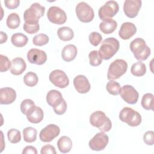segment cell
Listing matches in <instances>:
<instances>
[{
    "instance_id": "cell-39",
    "label": "cell",
    "mask_w": 154,
    "mask_h": 154,
    "mask_svg": "<svg viewBox=\"0 0 154 154\" xmlns=\"http://www.w3.org/2000/svg\"><path fill=\"white\" fill-rule=\"evenodd\" d=\"M23 29L28 34H32L36 33L40 29L39 24H27L24 23L23 26Z\"/></svg>"
},
{
    "instance_id": "cell-8",
    "label": "cell",
    "mask_w": 154,
    "mask_h": 154,
    "mask_svg": "<svg viewBox=\"0 0 154 154\" xmlns=\"http://www.w3.org/2000/svg\"><path fill=\"white\" fill-rule=\"evenodd\" d=\"M119 6L115 1H108L103 6L99 8L98 14L99 18L102 20L111 19L119 11Z\"/></svg>"
},
{
    "instance_id": "cell-3",
    "label": "cell",
    "mask_w": 154,
    "mask_h": 154,
    "mask_svg": "<svg viewBox=\"0 0 154 154\" xmlns=\"http://www.w3.org/2000/svg\"><path fill=\"white\" fill-rule=\"evenodd\" d=\"M90 123L93 126L97 128L100 132H103L109 131L112 127L110 119L101 111H96L91 114Z\"/></svg>"
},
{
    "instance_id": "cell-11",
    "label": "cell",
    "mask_w": 154,
    "mask_h": 154,
    "mask_svg": "<svg viewBox=\"0 0 154 154\" xmlns=\"http://www.w3.org/2000/svg\"><path fill=\"white\" fill-rule=\"evenodd\" d=\"M109 141V137L103 132L96 134L89 141L90 148L94 151L103 150L107 146Z\"/></svg>"
},
{
    "instance_id": "cell-35",
    "label": "cell",
    "mask_w": 154,
    "mask_h": 154,
    "mask_svg": "<svg viewBox=\"0 0 154 154\" xmlns=\"http://www.w3.org/2000/svg\"><path fill=\"white\" fill-rule=\"evenodd\" d=\"M49 42V37L45 34L40 33L35 35L32 38V43L35 46H42L46 45Z\"/></svg>"
},
{
    "instance_id": "cell-19",
    "label": "cell",
    "mask_w": 154,
    "mask_h": 154,
    "mask_svg": "<svg viewBox=\"0 0 154 154\" xmlns=\"http://www.w3.org/2000/svg\"><path fill=\"white\" fill-rule=\"evenodd\" d=\"M26 64L24 60L20 57L14 58L11 62L10 72L14 75H19L26 70Z\"/></svg>"
},
{
    "instance_id": "cell-10",
    "label": "cell",
    "mask_w": 154,
    "mask_h": 154,
    "mask_svg": "<svg viewBox=\"0 0 154 154\" xmlns=\"http://www.w3.org/2000/svg\"><path fill=\"white\" fill-rule=\"evenodd\" d=\"M50 81L60 88L66 87L69 84V79L66 73L61 70H54L51 72L49 76Z\"/></svg>"
},
{
    "instance_id": "cell-17",
    "label": "cell",
    "mask_w": 154,
    "mask_h": 154,
    "mask_svg": "<svg viewBox=\"0 0 154 154\" xmlns=\"http://www.w3.org/2000/svg\"><path fill=\"white\" fill-rule=\"evenodd\" d=\"M16 98L15 90L10 87H4L0 89V103L8 105L12 103Z\"/></svg>"
},
{
    "instance_id": "cell-34",
    "label": "cell",
    "mask_w": 154,
    "mask_h": 154,
    "mask_svg": "<svg viewBox=\"0 0 154 154\" xmlns=\"http://www.w3.org/2000/svg\"><path fill=\"white\" fill-rule=\"evenodd\" d=\"M7 137L11 143H17L21 140L20 132L16 129H11L7 132Z\"/></svg>"
},
{
    "instance_id": "cell-29",
    "label": "cell",
    "mask_w": 154,
    "mask_h": 154,
    "mask_svg": "<svg viewBox=\"0 0 154 154\" xmlns=\"http://www.w3.org/2000/svg\"><path fill=\"white\" fill-rule=\"evenodd\" d=\"M20 20L19 16L16 13L10 14L7 19L6 24L8 28L11 29H14L18 28L20 25Z\"/></svg>"
},
{
    "instance_id": "cell-26",
    "label": "cell",
    "mask_w": 154,
    "mask_h": 154,
    "mask_svg": "<svg viewBox=\"0 0 154 154\" xmlns=\"http://www.w3.org/2000/svg\"><path fill=\"white\" fill-rule=\"evenodd\" d=\"M44 113L42 109L38 106H35L32 112L27 116L28 120L32 123H38L41 122L43 119Z\"/></svg>"
},
{
    "instance_id": "cell-24",
    "label": "cell",
    "mask_w": 154,
    "mask_h": 154,
    "mask_svg": "<svg viewBox=\"0 0 154 154\" xmlns=\"http://www.w3.org/2000/svg\"><path fill=\"white\" fill-rule=\"evenodd\" d=\"M28 37L22 33L13 34L11 37V43L16 47L22 48L26 45L28 43Z\"/></svg>"
},
{
    "instance_id": "cell-43",
    "label": "cell",
    "mask_w": 154,
    "mask_h": 154,
    "mask_svg": "<svg viewBox=\"0 0 154 154\" xmlns=\"http://www.w3.org/2000/svg\"><path fill=\"white\" fill-rule=\"evenodd\" d=\"M5 5L9 9H14L18 7L20 4V1L19 0H5L4 1Z\"/></svg>"
},
{
    "instance_id": "cell-1",
    "label": "cell",
    "mask_w": 154,
    "mask_h": 154,
    "mask_svg": "<svg viewBox=\"0 0 154 154\" xmlns=\"http://www.w3.org/2000/svg\"><path fill=\"white\" fill-rule=\"evenodd\" d=\"M119 48V42L114 37H109L103 41L98 52L102 60H108L117 53Z\"/></svg>"
},
{
    "instance_id": "cell-16",
    "label": "cell",
    "mask_w": 154,
    "mask_h": 154,
    "mask_svg": "<svg viewBox=\"0 0 154 154\" xmlns=\"http://www.w3.org/2000/svg\"><path fill=\"white\" fill-rule=\"evenodd\" d=\"M73 85L76 90L81 94L88 93L90 90V84L84 75H79L76 76L73 79Z\"/></svg>"
},
{
    "instance_id": "cell-7",
    "label": "cell",
    "mask_w": 154,
    "mask_h": 154,
    "mask_svg": "<svg viewBox=\"0 0 154 154\" xmlns=\"http://www.w3.org/2000/svg\"><path fill=\"white\" fill-rule=\"evenodd\" d=\"M76 14L78 19L84 23L91 22L94 16L93 9L86 2H81L76 6Z\"/></svg>"
},
{
    "instance_id": "cell-13",
    "label": "cell",
    "mask_w": 154,
    "mask_h": 154,
    "mask_svg": "<svg viewBox=\"0 0 154 154\" xmlns=\"http://www.w3.org/2000/svg\"><path fill=\"white\" fill-rule=\"evenodd\" d=\"M60 132L59 126L54 124L47 125L40 132V139L43 142H50L56 138Z\"/></svg>"
},
{
    "instance_id": "cell-41",
    "label": "cell",
    "mask_w": 154,
    "mask_h": 154,
    "mask_svg": "<svg viewBox=\"0 0 154 154\" xmlns=\"http://www.w3.org/2000/svg\"><path fill=\"white\" fill-rule=\"evenodd\" d=\"M144 142L149 146H152L154 143V133L152 131H147L143 135Z\"/></svg>"
},
{
    "instance_id": "cell-14",
    "label": "cell",
    "mask_w": 154,
    "mask_h": 154,
    "mask_svg": "<svg viewBox=\"0 0 154 154\" xmlns=\"http://www.w3.org/2000/svg\"><path fill=\"white\" fill-rule=\"evenodd\" d=\"M141 0H126L124 2L123 11L126 16L129 18L135 17L141 7Z\"/></svg>"
},
{
    "instance_id": "cell-31",
    "label": "cell",
    "mask_w": 154,
    "mask_h": 154,
    "mask_svg": "<svg viewBox=\"0 0 154 154\" xmlns=\"http://www.w3.org/2000/svg\"><path fill=\"white\" fill-rule=\"evenodd\" d=\"M38 78L36 73L32 72H28L23 77V82L28 87H32L36 85L38 83Z\"/></svg>"
},
{
    "instance_id": "cell-45",
    "label": "cell",
    "mask_w": 154,
    "mask_h": 154,
    "mask_svg": "<svg viewBox=\"0 0 154 154\" xmlns=\"http://www.w3.org/2000/svg\"><path fill=\"white\" fill-rule=\"evenodd\" d=\"M0 35H1V44H2L7 40V35L6 34V33H5L3 31L0 32Z\"/></svg>"
},
{
    "instance_id": "cell-28",
    "label": "cell",
    "mask_w": 154,
    "mask_h": 154,
    "mask_svg": "<svg viewBox=\"0 0 154 154\" xmlns=\"http://www.w3.org/2000/svg\"><path fill=\"white\" fill-rule=\"evenodd\" d=\"M131 72L134 76H142L144 75L146 72V66L141 61L136 62L132 64L131 69Z\"/></svg>"
},
{
    "instance_id": "cell-33",
    "label": "cell",
    "mask_w": 154,
    "mask_h": 154,
    "mask_svg": "<svg viewBox=\"0 0 154 154\" xmlns=\"http://www.w3.org/2000/svg\"><path fill=\"white\" fill-rule=\"evenodd\" d=\"M106 88L107 91L114 96L119 95L120 91V85L119 82L113 81L110 80L109 82H107L106 85Z\"/></svg>"
},
{
    "instance_id": "cell-30",
    "label": "cell",
    "mask_w": 154,
    "mask_h": 154,
    "mask_svg": "<svg viewBox=\"0 0 154 154\" xmlns=\"http://www.w3.org/2000/svg\"><path fill=\"white\" fill-rule=\"evenodd\" d=\"M23 140L27 143H32L37 138V130L32 127H27L23 130Z\"/></svg>"
},
{
    "instance_id": "cell-36",
    "label": "cell",
    "mask_w": 154,
    "mask_h": 154,
    "mask_svg": "<svg viewBox=\"0 0 154 154\" xmlns=\"http://www.w3.org/2000/svg\"><path fill=\"white\" fill-rule=\"evenodd\" d=\"M88 58L90 64L92 66H98L102 62V59L100 57L99 52L97 51H91L88 54Z\"/></svg>"
},
{
    "instance_id": "cell-21",
    "label": "cell",
    "mask_w": 154,
    "mask_h": 154,
    "mask_svg": "<svg viewBox=\"0 0 154 154\" xmlns=\"http://www.w3.org/2000/svg\"><path fill=\"white\" fill-rule=\"evenodd\" d=\"M63 99L61 93L56 90H51L46 94V101L52 108L58 105Z\"/></svg>"
},
{
    "instance_id": "cell-38",
    "label": "cell",
    "mask_w": 154,
    "mask_h": 154,
    "mask_svg": "<svg viewBox=\"0 0 154 154\" xmlns=\"http://www.w3.org/2000/svg\"><path fill=\"white\" fill-rule=\"evenodd\" d=\"M0 60H1V66H0V71L1 72H4L7 71L11 67V62L7 57L3 55L2 54L0 55Z\"/></svg>"
},
{
    "instance_id": "cell-4",
    "label": "cell",
    "mask_w": 154,
    "mask_h": 154,
    "mask_svg": "<svg viewBox=\"0 0 154 154\" xmlns=\"http://www.w3.org/2000/svg\"><path fill=\"white\" fill-rule=\"evenodd\" d=\"M45 11V7L37 2L32 4L31 7L26 9L23 13L25 23L27 24H37L40 17H42Z\"/></svg>"
},
{
    "instance_id": "cell-2",
    "label": "cell",
    "mask_w": 154,
    "mask_h": 154,
    "mask_svg": "<svg viewBox=\"0 0 154 154\" xmlns=\"http://www.w3.org/2000/svg\"><path fill=\"white\" fill-rule=\"evenodd\" d=\"M130 49L139 61L146 60L150 55V49L142 38H136L130 43Z\"/></svg>"
},
{
    "instance_id": "cell-40",
    "label": "cell",
    "mask_w": 154,
    "mask_h": 154,
    "mask_svg": "<svg viewBox=\"0 0 154 154\" xmlns=\"http://www.w3.org/2000/svg\"><path fill=\"white\" fill-rule=\"evenodd\" d=\"M53 108L55 114L58 115H62L64 114L67 109V104L65 100L63 99L58 105H57L56 106L54 107Z\"/></svg>"
},
{
    "instance_id": "cell-9",
    "label": "cell",
    "mask_w": 154,
    "mask_h": 154,
    "mask_svg": "<svg viewBox=\"0 0 154 154\" xmlns=\"http://www.w3.org/2000/svg\"><path fill=\"white\" fill-rule=\"evenodd\" d=\"M49 20L55 24L61 25L64 23L67 20V16L64 10L56 6L51 7L47 13Z\"/></svg>"
},
{
    "instance_id": "cell-12",
    "label": "cell",
    "mask_w": 154,
    "mask_h": 154,
    "mask_svg": "<svg viewBox=\"0 0 154 154\" xmlns=\"http://www.w3.org/2000/svg\"><path fill=\"white\" fill-rule=\"evenodd\" d=\"M120 96L128 103L135 104L137 102L139 94L138 91L130 85H123L120 91Z\"/></svg>"
},
{
    "instance_id": "cell-18",
    "label": "cell",
    "mask_w": 154,
    "mask_h": 154,
    "mask_svg": "<svg viewBox=\"0 0 154 154\" xmlns=\"http://www.w3.org/2000/svg\"><path fill=\"white\" fill-rule=\"evenodd\" d=\"M137 32L135 25L132 22H124L122 24L119 31V37L123 40H128Z\"/></svg>"
},
{
    "instance_id": "cell-44",
    "label": "cell",
    "mask_w": 154,
    "mask_h": 154,
    "mask_svg": "<svg viewBox=\"0 0 154 154\" xmlns=\"http://www.w3.org/2000/svg\"><path fill=\"white\" fill-rule=\"evenodd\" d=\"M22 153L23 154H29V153H31V154H37V149L35 147L32 146H26L23 151H22Z\"/></svg>"
},
{
    "instance_id": "cell-32",
    "label": "cell",
    "mask_w": 154,
    "mask_h": 154,
    "mask_svg": "<svg viewBox=\"0 0 154 154\" xmlns=\"http://www.w3.org/2000/svg\"><path fill=\"white\" fill-rule=\"evenodd\" d=\"M153 95L152 93H146L141 99V106L146 110H153Z\"/></svg>"
},
{
    "instance_id": "cell-37",
    "label": "cell",
    "mask_w": 154,
    "mask_h": 154,
    "mask_svg": "<svg viewBox=\"0 0 154 154\" xmlns=\"http://www.w3.org/2000/svg\"><path fill=\"white\" fill-rule=\"evenodd\" d=\"M88 39L90 43L94 46H97L102 41V37L100 34L97 32H92L89 34Z\"/></svg>"
},
{
    "instance_id": "cell-20",
    "label": "cell",
    "mask_w": 154,
    "mask_h": 154,
    "mask_svg": "<svg viewBox=\"0 0 154 154\" xmlns=\"http://www.w3.org/2000/svg\"><path fill=\"white\" fill-rule=\"evenodd\" d=\"M78 50L74 45H67L64 47L61 52V57L63 60L70 62L73 60L77 55Z\"/></svg>"
},
{
    "instance_id": "cell-42",
    "label": "cell",
    "mask_w": 154,
    "mask_h": 154,
    "mask_svg": "<svg viewBox=\"0 0 154 154\" xmlns=\"http://www.w3.org/2000/svg\"><path fill=\"white\" fill-rule=\"evenodd\" d=\"M40 153L42 154H56L57 152L55 150V147L53 146L50 144H46L42 147Z\"/></svg>"
},
{
    "instance_id": "cell-22",
    "label": "cell",
    "mask_w": 154,
    "mask_h": 154,
    "mask_svg": "<svg viewBox=\"0 0 154 154\" xmlns=\"http://www.w3.org/2000/svg\"><path fill=\"white\" fill-rule=\"evenodd\" d=\"M117 26V22L112 19L104 20L99 24L100 30L105 34H109L113 32L116 29Z\"/></svg>"
},
{
    "instance_id": "cell-25",
    "label": "cell",
    "mask_w": 154,
    "mask_h": 154,
    "mask_svg": "<svg viewBox=\"0 0 154 154\" xmlns=\"http://www.w3.org/2000/svg\"><path fill=\"white\" fill-rule=\"evenodd\" d=\"M57 35L60 40L63 41H69L73 38L74 32L70 28L63 26L58 28L57 31Z\"/></svg>"
},
{
    "instance_id": "cell-27",
    "label": "cell",
    "mask_w": 154,
    "mask_h": 154,
    "mask_svg": "<svg viewBox=\"0 0 154 154\" xmlns=\"http://www.w3.org/2000/svg\"><path fill=\"white\" fill-rule=\"evenodd\" d=\"M35 106L34 101L31 99H26L22 102L20 104V111L23 114L27 116L32 112Z\"/></svg>"
},
{
    "instance_id": "cell-23",
    "label": "cell",
    "mask_w": 154,
    "mask_h": 154,
    "mask_svg": "<svg viewBox=\"0 0 154 154\" xmlns=\"http://www.w3.org/2000/svg\"><path fill=\"white\" fill-rule=\"evenodd\" d=\"M57 146L60 152L66 153L70 151L72 147L71 139L67 136H63L57 141Z\"/></svg>"
},
{
    "instance_id": "cell-5",
    "label": "cell",
    "mask_w": 154,
    "mask_h": 154,
    "mask_svg": "<svg viewBox=\"0 0 154 154\" xmlns=\"http://www.w3.org/2000/svg\"><path fill=\"white\" fill-rule=\"evenodd\" d=\"M119 119L132 127L138 126L141 123V116L140 113L129 107H125L120 111Z\"/></svg>"
},
{
    "instance_id": "cell-15",
    "label": "cell",
    "mask_w": 154,
    "mask_h": 154,
    "mask_svg": "<svg viewBox=\"0 0 154 154\" xmlns=\"http://www.w3.org/2000/svg\"><path fill=\"white\" fill-rule=\"evenodd\" d=\"M27 59L31 64L42 65L46 61L47 55L45 51L34 48L28 52Z\"/></svg>"
},
{
    "instance_id": "cell-6",
    "label": "cell",
    "mask_w": 154,
    "mask_h": 154,
    "mask_svg": "<svg viewBox=\"0 0 154 154\" xmlns=\"http://www.w3.org/2000/svg\"><path fill=\"white\" fill-rule=\"evenodd\" d=\"M127 69L128 64L126 61L122 59H117L109 65L107 73V78L109 80L119 79L126 72Z\"/></svg>"
}]
</instances>
